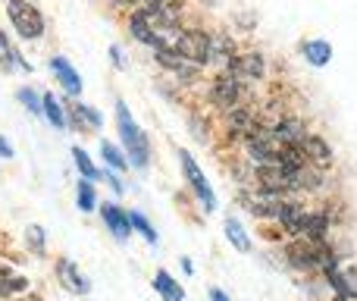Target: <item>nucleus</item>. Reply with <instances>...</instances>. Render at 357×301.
<instances>
[{
  "mask_svg": "<svg viewBox=\"0 0 357 301\" xmlns=\"http://www.w3.org/2000/svg\"><path fill=\"white\" fill-rule=\"evenodd\" d=\"M116 119H119V135H123L126 151H129V160L135 166H144L148 163V138L142 135V129L135 126V119H132L129 107H126L123 101L116 104Z\"/></svg>",
  "mask_w": 357,
  "mask_h": 301,
  "instance_id": "obj_1",
  "label": "nucleus"
},
{
  "mask_svg": "<svg viewBox=\"0 0 357 301\" xmlns=\"http://www.w3.org/2000/svg\"><path fill=\"white\" fill-rule=\"evenodd\" d=\"M176 47H178V57L188 60V63H195V66H204V63L213 57V41H210V35L201 31V29L182 31L178 41H176Z\"/></svg>",
  "mask_w": 357,
  "mask_h": 301,
  "instance_id": "obj_2",
  "label": "nucleus"
},
{
  "mask_svg": "<svg viewBox=\"0 0 357 301\" xmlns=\"http://www.w3.org/2000/svg\"><path fill=\"white\" fill-rule=\"evenodd\" d=\"M6 13H10V22L16 25V31L22 38H41L44 35V16L25 0H10L6 3Z\"/></svg>",
  "mask_w": 357,
  "mask_h": 301,
  "instance_id": "obj_3",
  "label": "nucleus"
},
{
  "mask_svg": "<svg viewBox=\"0 0 357 301\" xmlns=\"http://www.w3.org/2000/svg\"><path fill=\"white\" fill-rule=\"evenodd\" d=\"M178 160H182V170H185V176H188V182L195 185V191L201 195V201H204V207L207 210H213L216 207V198H213V189H210V182L204 179V172L197 170V163L191 160V154L188 151H178Z\"/></svg>",
  "mask_w": 357,
  "mask_h": 301,
  "instance_id": "obj_4",
  "label": "nucleus"
},
{
  "mask_svg": "<svg viewBox=\"0 0 357 301\" xmlns=\"http://www.w3.org/2000/svg\"><path fill=\"white\" fill-rule=\"evenodd\" d=\"M257 182H260V189L273 191V195L295 189V182H291V172L282 170L279 163H264V166H260V170H257Z\"/></svg>",
  "mask_w": 357,
  "mask_h": 301,
  "instance_id": "obj_5",
  "label": "nucleus"
},
{
  "mask_svg": "<svg viewBox=\"0 0 357 301\" xmlns=\"http://www.w3.org/2000/svg\"><path fill=\"white\" fill-rule=\"evenodd\" d=\"M229 75H232V79H260V75H264V57L251 54V50L241 57H232Z\"/></svg>",
  "mask_w": 357,
  "mask_h": 301,
  "instance_id": "obj_6",
  "label": "nucleus"
},
{
  "mask_svg": "<svg viewBox=\"0 0 357 301\" xmlns=\"http://www.w3.org/2000/svg\"><path fill=\"white\" fill-rule=\"evenodd\" d=\"M248 151H251V157L260 160V163H273V160H276V145H273L270 132H264V129L248 138Z\"/></svg>",
  "mask_w": 357,
  "mask_h": 301,
  "instance_id": "obj_7",
  "label": "nucleus"
},
{
  "mask_svg": "<svg viewBox=\"0 0 357 301\" xmlns=\"http://www.w3.org/2000/svg\"><path fill=\"white\" fill-rule=\"evenodd\" d=\"M213 101L220 107H235V101H238V79H232V75H216L213 82Z\"/></svg>",
  "mask_w": 357,
  "mask_h": 301,
  "instance_id": "obj_8",
  "label": "nucleus"
},
{
  "mask_svg": "<svg viewBox=\"0 0 357 301\" xmlns=\"http://www.w3.org/2000/svg\"><path fill=\"white\" fill-rule=\"evenodd\" d=\"M301 151H304V157L314 160L317 166H329V163H333V151H329V145L323 142V138H317V135H304Z\"/></svg>",
  "mask_w": 357,
  "mask_h": 301,
  "instance_id": "obj_9",
  "label": "nucleus"
},
{
  "mask_svg": "<svg viewBox=\"0 0 357 301\" xmlns=\"http://www.w3.org/2000/svg\"><path fill=\"white\" fill-rule=\"evenodd\" d=\"M56 273H60V283H63V289H69V292H79V295H85V292H88V283H85V279H82L79 267H75L73 260H60V264H56Z\"/></svg>",
  "mask_w": 357,
  "mask_h": 301,
  "instance_id": "obj_10",
  "label": "nucleus"
},
{
  "mask_svg": "<svg viewBox=\"0 0 357 301\" xmlns=\"http://www.w3.org/2000/svg\"><path fill=\"white\" fill-rule=\"evenodd\" d=\"M329 283L339 295L345 298H357V267L351 270H329Z\"/></svg>",
  "mask_w": 357,
  "mask_h": 301,
  "instance_id": "obj_11",
  "label": "nucleus"
},
{
  "mask_svg": "<svg viewBox=\"0 0 357 301\" xmlns=\"http://www.w3.org/2000/svg\"><path fill=\"white\" fill-rule=\"evenodd\" d=\"M50 69H54L56 75H60V82H63V88H66L69 94H75L79 98L82 94V79H79V73H75L73 66H69L63 57H56V60H50Z\"/></svg>",
  "mask_w": 357,
  "mask_h": 301,
  "instance_id": "obj_12",
  "label": "nucleus"
},
{
  "mask_svg": "<svg viewBox=\"0 0 357 301\" xmlns=\"http://www.w3.org/2000/svg\"><path fill=\"white\" fill-rule=\"evenodd\" d=\"M245 207L251 210L254 216H276L279 207H282V201H279V195H273V191H264L260 198H248Z\"/></svg>",
  "mask_w": 357,
  "mask_h": 301,
  "instance_id": "obj_13",
  "label": "nucleus"
},
{
  "mask_svg": "<svg viewBox=\"0 0 357 301\" xmlns=\"http://www.w3.org/2000/svg\"><path fill=\"white\" fill-rule=\"evenodd\" d=\"M229 132H232V135H245V138H251L254 132H260L257 117H254L251 110H235L232 117H229Z\"/></svg>",
  "mask_w": 357,
  "mask_h": 301,
  "instance_id": "obj_14",
  "label": "nucleus"
},
{
  "mask_svg": "<svg viewBox=\"0 0 357 301\" xmlns=\"http://www.w3.org/2000/svg\"><path fill=\"white\" fill-rule=\"evenodd\" d=\"M100 214H104L107 226L113 229V235H116V239H126V235L132 233V226H129V216H126L119 207H113V204H104V207H100Z\"/></svg>",
  "mask_w": 357,
  "mask_h": 301,
  "instance_id": "obj_15",
  "label": "nucleus"
},
{
  "mask_svg": "<svg viewBox=\"0 0 357 301\" xmlns=\"http://www.w3.org/2000/svg\"><path fill=\"white\" fill-rule=\"evenodd\" d=\"M279 223H282L285 229H289V233H298V229H301V220H304V210H301V204H285L282 201V207H279Z\"/></svg>",
  "mask_w": 357,
  "mask_h": 301,
  "instance_id": "obj_16",
  "label": "nucleus"
},
{
  "mask_svg": "<svg viewBox=\"0 0 357 301\" xmlns=\"http://www.w3.org/2000/svg\"><path fill=\"white\" fill-rule=\"evenodd\" d=\"M289 258H291V264H298V267H314L317 242H298V245H291L289 248Z\"/></svg>",
  "mask_w": 357,
  "mask_h": 301,
  "instance_id": "obj_17",
  "label": "nucleus"
},
{
  "mask_svg": "<svg viewBox=\"0 0 357 301\" xmlns=\"http://www.w3.org/2000/svg\"><path fill=\"white\" fill-rule=\"evenodd\" d=\"M276 138H282L285 145H301L304 142V123H298V119H285V123L276 126Z\"/></svg>",
  "mask_w": 357,
  "mask_h": 301,
  "instance_id": "obj_18",
  "label": "nucleus"
},
{
  "mask_svg": "<svg viewBox=\"0 0 357 301\" xmlns=\"http://www.w3.org/2000/svg\"><path fill=\"white\" fill-rule=\"evenodd\" d=\"M326 216H320V214H314V216H304L301 220V229H298V233L301 235H307L310 242H320L323 235H326Z\"/></svg>",
  "mask_w": 357,
  "mask_h": 301,
  "instance_id": "obj_19",
  "label": "nucleus"
},
{
  "mask_svg": "<svg viewBox=\"0 0 357 301\" xmlns=\"http://www.w3.org/2000/svg\"><path fill=\"white\" fill-rule=\"evenodd\" d=\"M304 57H307L314 66H323V63H329V57H333V47H329L326 41H307L304 44Z\"/></svg>",
  "mask_w": 357,
  "mask_h": 301,
  "instance_id": "obj_20",
  "label": "nucleus"
},
{
  "mask_svg": "<svg viewBox=\"0 0 357 301\" xmlns=\"http://www.w3.org/2000/svg\"><path fill=\"white\" fill-rule=\"evenodd\" d=\"M157 292H160V295L167 298V301H182V298H185L182 286H176L173 279H169V273H167V270L157 273Z\"/></svg>",
  "mask_w": 357,
  "mask_h": 301,
  "instance_id": "obj_21",
  "label": "nucleus"
},
{
  "mask_svg": "<svg viewBox=\"0 0 357 301\" xmlns=\"http://www.w3.org/2000/svg\"><path fill=\"white\" fill-rule=\"evenodd\" d=\"M226 235H229V242H232V245L238 248V251H251V239L245 235L241 223H238V220H232V216L226 220Z\"/></svg>",
  "mask_w": 357,
  "mask_h": 301,
  "instance_id": "obj_22",
  "label": "nucleus"
},
{
  "mask_svg": "<svg viewBox=\"0 0 357 301\" xmlns=\"http://www.w3.org/2000/svg\"><path fill=\"white\" fill-rule=\"evenodd\" d=\"M129 25H132V35H135L138 41L154 44V35H151V19H148V13H135Z\"/></svg>",
  "mask_w": 357,
  "mask_h": 301,
  "instance_id": "obj_23",
  "label": "nucleus"
},
{
  "mask_svg": "<svg viewBox=\"0 0 357 301\" xmlns=\"http://www.w3.org/2000/svg\"><path fill=\"white\" fill-rule=\"evenodd\" d=\"M41 110L47 113V119L56 126V129H66V119H63V110H60V104H56V98H54V94H44V104H41Z\"/></svg>",
  "mask_w": 357,
  "mask_h": 301,
  "instance_id": "obj_24",
  "label": "nucleus"
},
{
  "mask_svg": "<svg viewBox=\"0 0 357 301\" xmlns=\"http://www.w3.org/2000/svg\"><path fill=\"white\" fill-rule=\"evenodd\" d=\"M25 289V279L22 277H13L10 270H0V295H13V292Z\"/></svg>",
  "mask_w": 357,
  "mask_h": 301,
  "instance_id": "obj_25",
  "label": "nucleus"
},
{
  "mask_svg": "<svg viewBox=\"0 0 357 301\" xmlns=\"http://www.w3.org/2000/svg\"><path fill=\"white\" fill-rule=\"evenodd\" d=\"M73 157H75V166L82 170V176H85V179H100V172L94 170V163L88 160V154L82 148H73Z\"/></svg>",
  "mask_w": 357,
  "mask_h": 301,
  "instance_id": "obj_26",
  "label": "nucleus"
},
{
  "mask_svg": "<svg viewBox=\"0 0 357 301\" xmlns=\"http://www.w3.org/2000/svg\"><path fill=\"white\" fill-rule=\"evenodd\" d=\"M73 113L82 119V123H85V126H82V129H91V126H98V123H100V117H98V113H94V110H88V107H82V104H73Z\"/></svg>",
  "mask_w": 357,
  "mask_h": 301,
  "instance_id": "obj_27",
  "label": "nucleus"
},
{
  "mask_svg": "<svg viewBox=\"0 0 357 301\" xmlns=\"http://www.w3.org/2000/svg\"><path fill=\"white\" fill-rule=\"evenodd\" d=\"M13 63H16V50L10 47L6 35H0V69H10Z\"/></svg>",
  "mask_w": 357,
  "mask_h": 301,
  "instance_id": "obj_28",
  "label": "nucleus"
},
{
  "mask_svg": "<svg viewBox=\"0 0 357 301\" xmlns=\"http://www.w3.org/2000/svg\"><path fill=\"white\" fill-rule=\"evenodd\" d=\"M104 157H107V163H110L113 170H126V157L119 154L116 145H104Z\"/></svg>",
  "mask_w": 357,
  "mask_h": 301,
  "instance_id": "obj_29",
  "label": "nucleus"
},
{
  "mask_svg": "<svg viewBox=\"0 0 357 301\" xmlns=\"http://www.w3.org/2000/svg\"><path fill=\"white\" fill-rule=\"evenodd\" d=\"M129 223H132V226H138V233H142V235H144V239L157 242V233H154V229H151V223H148V220H144V216H142V214H132V216H129Z\"/></svg>",
  "mask_w": 357,
  "mask_h": 301,
  "instance_id": "obj_30",
  "label": "nucleus"
},
{
  "mask_svg": "<svg viewBox=\"0 0 357 301\" xmlns=\"http://www.w3.org/2000/svg\"><path fill=\"white\" fill-rule=\"evenodd\" d=\"M79 207L82 210H91L94 207V189L88 182H79Z\"/></svg>",
  "mask_w": 357,
  "mask_h": 301,
  "instance_id": "obj_31",
  "label": "nucleus"
},
{
  "mask_svg": "<svg viewBox=\"0 0 357 301\" xmlns=\"http://www.w3.org/2000/svg\"><path fill=\"white\" fill-rule=\"evenodd\" d=\"M19 101H22L29 110H41V104H38V98H35V91H31V88H22V91H19Z\"/></svg>",
  "mask_w": 357,
  "mask_h": 301,
  "instance_id": "obj_32",
  "label": "nucleus"
},
{
  "mask_svg": "<svg viewBox=\"0 0 357 301\" xmlns=\"http://www.w3.org/2000/svg\"><path fill=\"white\" fill-rule=\"evenodd\" d=\"M29 235H31V242H35V248H38V251H41V229H38V226H31V229H29Z\"/></svg>",
  "mask_w": 357,
  "mask_h": 301,
  "instance_id": "obj_33",
  "label": "nucleus"
},
{
  "mask_svg": "<svg viewBox=\"0 0 357 301\" xmlns=\"http://www.w3.org/2000/svg\"><path fill=\"white\" fill-rule=\"evenodd\" d=\"M0 157H13V148H10L6 138H0Z\"/></svg>",
  "mask_w": 357,
  "mask_h": 301,
  "instance_id": "obj_34",
  "label": "nucleus"
},
{
  "mask_svg": "<svg viewBox=\"0 0 357 301\" xmlns=\"http://www.w3.org/2000/svg\"><path fill=\"white\" fill-rule=\"evenodd\" d=\"M213 301H229V298H226V295H222V292H220V289H213Z\"/></svg>",
  "mask_w": 357,
  "mask_h": 301,
  "instance_id": "obj_35",
  "label": "nucleus"
},
{
  "mask_svg": "<svg viewBox=\"0 0 357 301\" xmlns=\"http://www.w3.org/2000/svg\"><path fill=\"white\" fill-rule=\"evenodd\" d=\"M113 3H132V0H113Z\"/></svg>",
  "mask_w": 357,
  "mask_h": 301,
  "instance_id": "obj_36",
  "label": "nucleus"
},
{
  "mask_svg": "<svg viewBox=\"0 0 357 301\" xmlns=\"http://www.w3.org/2000/svg\"><path fill=\"white\" fill-rule=\"evenodd\" d=\"M335 301H348V298L345 295H335Z\"/></svg>",
  "mask_w": 357,
  "mask_h": 301,
  "instance_id": "obj_37",
  "label": "nucleus"
},
{
  "mask_svg": "<svg viewBox=\"0 0 357 301\" xmlns=\"http://www.w3.org/2000/svg\"><path fill=\"white\" fill-rule=\"evenodd\" d=\"M22 301H41V298H35V295H31V298H22Z\"/></svg>",
  "mask_w": 357,
  "mask_h": 301,
  "instance_id": "obj_38",
  "label": "nucleus"
}]
</instances>
